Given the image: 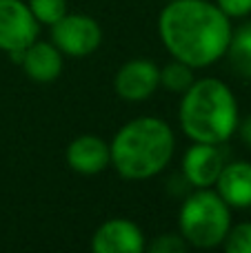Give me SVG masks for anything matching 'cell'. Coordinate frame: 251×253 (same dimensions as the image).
<instances>
[{
    "instance_id": "1",
    "label": "cell",
    "mask_w": 251,
    "mask_h": 253,
    "mask_svg": "<svg viewBox=\"0 0 251 253\" xmlns=\"http://www.w3.org/2000/svg\"><path fill=\"white\" fill-rule=\"evenodd\" d=\"M231 29L229 18L209 0H169L158 18V34L167 51L194 69L225 56Z\"/></svg>"
},
{
    "instance_id": "2",
    "label": "cell",
    "mask_w": 251,
    "mask_h": 253,
    "mask_svg": "<svg viewBox=\"0 0 251 253\" xmlns=\"http://www.w3.org/2000/svg\"><path fill=\"white\" fill-rule=\"evenodd\" d=\"M173 147L176 138L167 123L151 116L133 118L111 140V165L127 180H147L169 165Z\"/></svg>"
},
{
    "instance_id": "3",
    "label": "cell",
    "mask_w": 251,
    "mask_h": 253,
    "mask_svg": "<svg viewBox=\"0 0 251 253\" xmlns=\"http://www.w3.org/2000/svg\"><path fill=\"white\" fill-rule=\"evenodd\" d=\"M178 120L194 142L222 144L238 129V102L222 80H194L182 93Z\"/></svg>"
},
{
    "instance_id": "4",
    "label": "cell",
    "mask_w": 251,
    "mask_h": 253,
    "mask_svg": "<svg viewBox=\"0 0 251 253\" xmlns=\"http://www.w3.org/2000/svg\"><path fill=\"white\" fill-rule=\"evenodd\" d=\"M178 227L189 247L211 249L222 245L231 227V207L211 189H198L180 207Z\"/></svg>"
},
{
    "instance_id": "5",
    "label": "cell",
    "mask_w": 251,
    "mask_h": 253,
    "mask_svg": "<svg viewBox=\"0 0 251 253\" xmlns=\"http://www.w3.org/2000/svg\"><path fill=\"white\" fill-rule=\"evenodd\" d=\"M51 42L60 49L62 56L84 58L100 47L102 29L91 16L65 13L51 25Z\"/></svg>"
},
{
    "instance_id": "6",
    "label": "cell",
    "mask_w": 251,
    "mask_h": 253,
    "mask_svg": "<svg viewBox=\"0 0 251 253\" xmlns=\"http://www.w3.org/2000/svg\"><path fill=\"white\" fill-rule=\"evenodd\" d=\"M38 25L29 4L0 0V51H22L38 38Z\"/></svg>"
},
{
    "instance_id": "7",
    "label": "cell",
    "mask_w": 251,
    "mask_h": 253,
    "mask_svg": "<svg viewBox=\"0 0 251 253\" xmlns=\"http://www.w3.org/2000/svg\"><path fill=\"white\" fill-rule=\"evenodd\" d=\"M227 158L220 144L194 142L182 158V175L196 189H211L220 171L225 169Z\"/></svg>"
},
{
    "instance_id": "8",
    "label": "cell",
    "mask_w": 251,
    "mask_h": 253,
    "mask_svg": "<svg viewBox=\"0 0 251 253\" xmlns=\"http://www.w3.org/2000/svg\"><path fill=\"white\" fill-rule=\"evenodd\" d=\"M160 87V67L145 58H133L125 62L116 74V93L123 100L142 102Z\"/></svg>"
},
{
    "instance_id": "9",
    "label": "cell",
    "mask_w": 251,
    "mask_h": 253,
    "mask_svg": "<svg viewBox=\"0 0 251 253\" xmlns=\"http://www.w3.org/2000/svg\"><path fill=\"white\" fill-rule=\"evenodd\" d=\"M91 249L96 253H140L145 249V236L131 220L111 218L93 233Z\"/></svg>"
},
{
    "instance_id": "10",
    "label": "cell",
    "mask_w": 251,
    "mask_h": 253,
    "mask_svg": "<svg viewBox=\"0 0 251 253\" xmlns=\"http://www.w3.org/2000/svg\"><path fill=\"white\" fill-rule=\"evenodd\" d=\"M67 165L83 175H96L111 165L109 142L98 135H78L65 151Z\"/></svg>"
},
{
    "instance_id": "11",
    "label": "cell",
    "mask_w": 251,
    "mask_h": 253,
    "mask_svg": "<svg viewBox=\"0 0 251 253\" xmlns=\"http://www.w3.org/2000/svg\"><path fill=\"white\" fill-rule=\"evenodd\" d=\"M20 65L34 83H53L62 71V51L53 42L36 38L22 51Z\"/></svg>"
},
{
    "instance_id": "12",
    "label": "cell",
    "mask_w": 251,
    "mask_h": 253,
    "mask_svg": "<svg viewBox=\"0 0 251 253\" xmlns=\"http://www.w3.org/2000/svg\"><path fill=\"white\" fill-rule=\"evenodd\" d=\"M216 191L231 209L251 207V162H227L216 180Z\"/></svg>"
},
{
    "instance_id": "13",
    "label": "cell",
    "mask_w": 251,
    "mask_h": 253,
    "mask_svg": "<svg viewBox=\"0 0 251 253\" xmlns=\"http://www.w3.org/2000/svg\"><path fill=\"white\" fill-rule=\"evenodd\" d=\"M225 56L229 58V65L236 74L243 78H251V20L231 29Z\"/></svg>"
},
{
    "instance_id": "14",
    "label": "cell",
    "mask_w": 251,
    "mask_h": 253,
    "mask_svg": "<svg viewBox=\"0 0 251 253\" xmlns=\"http://www.w3.org/2000/svg\"><path fill=\"white\" fill-rule=\"evenodd\" d=\"M160 84L171 93H185L194 84V67L173 58L160 69Z\"/></svg>"
},
{
    "instance_id": "15",
    "label": "cell",
    "mask_w": 251,
    "mask_h": 253,
    "mask_svg": "<svg viewBox=\"0 0 251 253\" xmlns=\"http://www.w3.org/2000/svg\"><path fill=\"white\" fill-rule=\"evenodd\" d=\"M27 4H29L36 20L49 27L67 13V0H29Z\"/></svg>"
},
{
    "instance_id": "16",
    "label": "cell",
    "mask_w": 251,
    "mask_h": 253,
    "mask_svg": "<svg viewBox=\"0 0 251 253\" xmlns=\"http://www.w3.org/2000/svg\"><path fill=\"white\" fill-rule=\"evenodd\" d=\"M227 253H251V222H240L229 227L225 240Z\"/></svg>"
},
{
    "instance_id": "17",
    "label": "cell",
    "mask_w": 251,
    "mask_h": 253,
    "mask_svg": "<svg viewBox=\"0 0 251 253\" xmlns=\"http://www.w3.org/2000/svg\"><path fill=\"white\" fill-rule=\"evenodd\" d=\"M147 249L151 253H185L189 249V242L182 238V233H163L156 236V240Z\"/></svg>"
},
{
    "instance_id": "18",
    "label": "cell",
    "mask_w": 251,
    "mask_h": 253,
    "mask_svg": "<svg viewBox=\"0 0 251 253\" xmlns=\"http://www.w3.org/2000/svg\"><path fill=\"white\" fill-rule=\"evenodd\" d=\"M220 11L227 18H245L251 13V0H216Z\"/></svg>"
},
{
    "instance_id": "19",
    "label": "cell",
    "mask_w": 251,
    "mask_h": 253,
    "mask_svg": "<svg viewBox=\"0 0 251 253\" xmlns=\"http://www.w3.org/2000/svg\"><path fill=\"white\" fill-rule=\"evenodd\" d=\"M236 131L240 133V140H243V142L251 149V114L243 120V123H238V129H236Z\"/></svg>"
},
{
    "instance_id": "20",
    "label": "cell",
    "mask_w": 251,
    "mask_h": 253,
    "mask_svg": "<svg viewBox=\"0 0 251 253\" xmlns=\"http://www.w3.org/2000/svg\"><path fill=\"white\" fill-rule=\"evenodd\" d=\"M167 2H169V0H167Z\"/></svg>"
}]
</instances>
